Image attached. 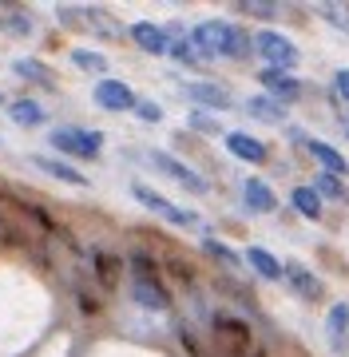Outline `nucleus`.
Instances as JSON below:
<instances>
[{
	"instance_id": "24",
	"label": "nucleus",
	"mask_w": 349,
	"mask_h": 357,
	"mask_svg": "<svg viewBox=\"0 0 349 357\" xmlns=\"http://www.w3.org/2000/svg\"><path fill=\"white\" fill-rule=\"evenodd\" d=\"M203 250H207L210 258H219L222 266H231V270H234V266H242V255H234L231 246H222L219 238H203Z\"/></svg>"
},
{
	"instance_id": "2",
	"label": "nucleus",
	"mask_w": 349,
	"mask_h": 357,
	"mask_svg": "<svg viewBox=\"0 0 349 357\" xmlns=\"http://www.w3.org/2000/svg\"><path fill=\"white\" fill-rule=\"evenodd\" d=\"M254 48L266 60V68H282V72L297 68V60H302V52H297L294 40L282 36V32H270V28H262L258 36H254Z\"/></svg>"
},
{
	"instance_id": "21",
	"label": "nucleus",
	"mask_w": 349,
	"mask_h": 357,
	"mask_svg": "<svg viewBox=\"0 0 349 357\" xmlns=\"http://www.w3.org/2000/svg\"><path fill=\"white\" fill-rule=\"evenodd\" d=\"M8 115H13V123H20V128H40V123L48 119V112H44L36 100H16L13 107H8Z\"/></svg>"
},
{
	"instance_id": "25",
	"label": "nucleus",
	"mask_w": 349,
	"mask_h": 357,
	"mask_svg": "<svg viewBox=\"0 0 349 357\" xmlns=\"http://www.w3.org/2000/svg\"><path fill=\"white\" fill-rule=\"evenodd\" d=\"M313 191L322 195V199H346V187H341V178L325 175V171H318V178H313Z\"/></svg>"
},
{
	"instance_id": "6",
	"label": "nucleus",
	"mask_w": 349,
	"mask_h": 357,
	"mask_svg": "<svg viewBox=\"0 0 349 357\" xmlns=\"http://www.w3.org/2000/svg\"><path fill=\"white\" fill-rule=\"evenodd\" d=\"M151 163H155L167 178H175V183L183 187V191H191V195H207V191H210V183H207V178H203V175H194L191 167L179 163L175 155H167V151H151Z\"/></svg>"
},
{
	"instance_id": "5",
	"label": "nucleus",
	"mask_w": 349,
	"mask_h": 357,
	"mask_svg": "<svg viewBox=\"0 0 349 357\" xmlns=\"http://www.w3.org/2000/svg\"><path fill=\"white\" fill-rule=\"evenodd\" d=\"M131 298H135L143 310H167L171 306V294H167V286L155 278V270H135V278H131Z\"/></svg>"
},
{
	"instance_id": "29",
	"label": "nucleus",
	"mask_w": 349,
	"mask_h": 357,
	"mask_svg": "<svg viewBox=\"0 0 349 357\" xmlns=\"http://www.w3.org/2000/svg\"><path fill=\"white\" fill-rule=\"evenodd\" d=\"M167 52L175 56V60H183V64H194V60H203V56L194 52V44H191V40H179V44H171Z\"/></svg>"
},
{
	"instance_id": "26",
	"label": "nucleus",
	"mask_w": 349,
	"mask_h": 357,
	"mask_svg": "<svg viewBox=\"0 0 349 357\" xmlns=\"http://www.w3.org/2000/svg\"><path fill=\"white\" fill-rule=\"evenodd\" d=\"M187 123H191L194 131H207V135H222V123H219V119H215V115H207V112H199V107H194V112L187 115Z\"/></svg>"
},
{
	"instance_id": "17",
	"label": "nucleus",
	"mask_w": 349,
	"mask_h": 357,
	"mask_svg": "<svg viewBox=\"0 0 349 357\" xmlns=\"http://www.w3.org/2000/svg\"><path fill=\"white\" fill-rule=\"evenodd\" d=\"M32 163L44 171V175H52V178H60V183H72V187H88V175H79L72 163H60V159H48V155H36Z\"/></svg>"
},
{
	"instance_id": "13",
	"label": "nucleus",
	"mask_w": 349,
	"mask_h": 357,
	"mask_svg": "<svg viewBox=\"0 0 349 357\" xmlns=\"http://www.w3.org/2000/svg\"><path fill=\"white\" fill-rule=\"evenodd\" d=\"M242 199H246V206H250L254 215H274V211H278V195H274L262 178H246Z\"/></svg>"
},
{
	"instance_id": "9",
	"label": "nucleus",
	"mask_w": 349,
	"mask_h": 357,
	"mask_svg": "<svg viewBox=\"0 0 349 357\" xmlns=\"http://www.w3.org/2000/svg\"><path fill=\"white\" fill-rule=\"evenodd\" d=\"M95 103L104 112H135V91L123 79H100L95 84Z\"/></svg>"
},
{
	"instance_id": "28",
	"label": "nucleus",
	"mask_w": 349,
	"mask_h": 357,
	"mask_svg": "<svg viewBox=\"0 0 349 357\" xmlns=\"http://www.w3.org/2000/svg\"><path fill=\"white\" fill-rule=\"evenodd\" d=\"M135 115L143 123H163V107L155 100H135Z\"/></svg>"
},
{
	"instance_id": "15",
	"label": "nucleus",
	"mask_w": 349,
	"mask_h": 357,
	"mask_svg": "<svg viewBox=\"0 0 349 357\" xmlns=\"http://www.w3.org/2000/svg\"><path fill=\"white\" fill-rule=\"evenodd\" d=\"M131 40L139 44L143 52H151V56H163V52L171 48V40H167V32L159 24H147V20H139V24H131Z\"/></svg>"
},
{
	"instance_id": "1",
	"label": "nucleus",
	"mask_w": 349,
	"mask_h": 357,
	"mask_svg": "<svg viewBox=\"0 0 349 357\" xmlns=\"http://www.w3.org/2000/svg\"><path fill=\"white\" fill-rule=\"evenodd\" d=\"M194 52L207 60V56H222V60H242L246 52L254 48V36H246L238 24H226V20H207L191 32Z\"/></svg>"
},
{
	"instance_id": "23",
	"label": "nucleus",
	"mask_w": 349,
	"mask_h": 357,
	"mask_svg": "<svg viewBox=\"0 0 349 357\" xmlns=\"http://www.w3.org/2000/svg\"><path fill=\"white\" fill-rule=\"evenodd\" d=\"M13 72L20 79H36V84H52V72H48V68L40 64V60H28V56H20V60H16L13 64Z\"/></svg>"
},
{
	"instance_id": "10",
	"label": "nucleus",
	"mask_w": 349,
	"mask_h": 357,
	"mask_svg": "<svg viewBox=\"0 0 349 357\" xmlns=\"http://www.w3.org/2000/svg\"><path fill=\"white\" fill-rule=\"evenodd\" d=\"M215 333H219V342L226 345L231 354L250 349V330H246V321L231 318V314H219V318H215Z\"/></svg>"
},
{
	"instance_id": "31",
	"label": "nucleus",
	"mask_w": 349,
	"mask_h": 357,
	"mask_svg": "<svg viewBox=\"0 0 349 357\" xmlns=\"http://www.w3.org/2000/svg\"><path fill=\"white\" fill-rule=\"evenodd\" d=\"M334 88H337V96L349 103V68H341V72L334 76Z\"/></svg>"
},
{
	"instance_id": "27",
	"label": "nucleus",
	"mask_w": 349,
	"mask_h": 357,
	"mask_svg": "<svg viewBox=\"0 0 349 357\" xmlns=\"http://www.w3.org/2000/svg\"><path fill=\"white\" fill-rule=\"evenodd\" d=\"M318 13H322V20H329L334 28H341V32H349V8H346V4H322Z\"/></svg>"
},
{
	"instance_id": "33",
	"label": "nucleus",
	"mask_w": 349,
	"mask_h": 357,
	"mask_svg": "<svg viewBox=\"0 0 349 357\" xmlns=\"http://www.w3.org/2000/svg\"><path fill=\"white\" fill-rule=\"evenodd\" d=\"M0 100H4V96H0Z\"/></svg>"
},
{
	"instance_id": "7",
	"label": "nucleus",
	"mask_w": 349,
	"mask_h": 357,
	"mask_svg": "<svg viewBox=\"0 0 349 357\" xmlns=\"http://www.w3.org/2000/svg\"><path fill=\"white\" fill-rule=\"evenodd\" d=\"M131 195H135V199H139V203L147 206V211H155V215H163L167 222H175V227H194V222H199V218H194L191 211H183V206H175L171 199H163L159 191H151V187H143V183H135V187H131Z\"/></svg>"
},
{
	"instance_id": "16",
	"label": "nucleus",
	"mask_w": 349,
	"mask_h": 357,
	"mask_svg": "<svg viewBox=\"0 0 349 357\" xmlns=\"http://www.w3.org/2000/svg\"><path fill=\"white\" fill-rule=\"evenodd\" d=\"M310 155L322 163V171L325 175H334V178H341V175H349V163H346V155L337 151V147H329V143H322V139H310Z\"/></svg>"
},
{
	"instance_id": "32",
	"label": "nucleus",
	"mask_w": 349,
	"mask_h": 357,
	"mask_svg": "<svg viewBox=\"0 0 349 357\" xmlns=\"http://www.w3.org/2000/svg\"><path fill=\"white\" fill-rule=\"evenodd\" d=\"M0 24H4V28H13V32H28V28H32L28 20H20V16H0Z\"/></svg>"
},
{
	"instance_id": "8",
	"label": "nucleus",
	"mask_w": 349,
	"mask_h": 357,
	"mask_svg": "<svg viewBox=\"0 0 349 357\" xmlns=\"http://www.w3.org/2000/svg\"><path fill=\"white\" fill-rule=\"evenodd\" d=\"M258 79H262V88L270 91V100H278V103H297L302 100V79L290 76V72H282V68H262Z\"/></svg>"
},
{
	"instance_id": "14",
	"label": "nucleus",
	"mask_w": 349,
	"mask_h": 357,
	"mask_svg": "<svg viewBox=\"0 0 349 357\" xmlns=\"http://www.w3.org/2000/svg\"><path fill=\"white\" fill-rule=\"evenodd\" d=\"M183 91H187L199 107H210V112H226V107H231V96H226V88H219V84H183Z\"/></svg>"
},
{
	"instance_id": "12",
	"label": "nucleus",
	"mask_w": 349,
	"mask_h": 357,
	"mask_svg": "<svg viewBox=\"0 0 349 357\" xmlns=\"http://www.w3.org/2000/svg\"><path fill=\"white\" fill-rule=\"evenodd\" d=\"M325 337H329V345H334L337 354L349 349V302L329 306V314H325Z\"/></svg>"
},
{
	"instance_id": "30",
	"label": "nucleus",
	"mask_w": 349,
	"mask_h": 357,
	"mask_svg": "<svg viewBox=\"0 0 349 357\" xmlns=\"http://www.w3.org/2000/svg\"><path fill=\"white\" fill-rule=\"evenodd\" d=\"M238 13H246V16H278V4H270V0H262V4H238Z\"/></svg>"
},
{
	"instance_id": "22",
	"label": "nucleus",
	"mask_w": 349,
	"mask_h": 357,
	"mask_svg": "<svg viewBox=\"0 0 349 357\" xmlns=\"http://www.w3.org/2000/svg\"><path fill=\"white\" fill-rule=\"evenodd\" d=\"M72 64L84 68V72H91V76H104L107 72V56L104 52H91V48H76L72 52Z\"/></svg>"
},
{
	"instance_id": "11",
	"label": "nucleus",
	"mask_w": 349,
	"mask_h": 357,
	"mask_svg": "<svg viewBox=\"0 0 349 357\" xmlns=\"http://www.w3.org/2000/svg\"><path fill=\"white\" fill-rule=\"evenodd\" d=\"M226 151L242 163H266V143L246 135V131H226Z\"/></svg>"
},
{
	"instance_id": "3",
	"label": "nucleus",
	"mask_w": 349,
	"mask_h": 357,
	"mask_svg": "<svg viewBox=\"0 0 349 357\" xmlns=\"http://www.w3.org/2000/svg\"><path fill=\"white\" fill-rule=\"evenodd\" d=\"M52 147L56 151H68V155H79V159H95L100 147H104V135L100 131H79V128H56Z\"/></svg>"
},
{
	"instance_id": "19",
	"label": "nucleus",
	"mask_w": 349,
	"mask_h": 357,
	"mask_svg": "<svg viewBox=\"0 0 349 357\" xmlns=\"http://www.w3.org/2000/svg\"><path fill=\"white\" fill-rule=\"evenodd\" d=\"M290 203H294L297 215H302V218H310V222H318V218H322V195L313 191V187H294Z\"/></svg>"
},
{
	"instance_id": "18",
	"label": "nucleus",
	"mask_w": 349,
	"mask_h": 357,
	"mask_svg": "<svg viewBox=\"0 0 349 357\" xmlns=\"http://www.w3.org/2000/svg\"><path fill=\"white\" fill-rule=\"evenodd\" d=\"M246 112L262 119V123H286V107L270 96H254V100H246Z\"/></svg>"
},
{
	"instance_id": "20",
	"label": "nucleus",
	"mask_w": 349,
	"mask_h": 357,
	"mask_svg": "<svg viewBox=\"0 0 349 357\" xmlns=\"http://www.w3.org/2000/svg\"><path fill=\"white\" fill-rule=\"evenodd\" d=\"M246 262L258 270L266 282H278V278H282V262H278L270 250H262V246H250V250H246Z\"/></svg>"
},
{
	"instance_id": "4",
	"label": "nucleus",
	"mask_w": 349,
	"mask_h": 357,
	"mask_svg": "<svg viewBox=\"0 0 349 357\" xmlns=\"http://www.w3.org/2000/svg\"><path fill=\"white\" fill-rule=\"evenodd\" d=\"M282 278L290 282V290H294L302 302H322V298H325V282L318 278L306 262H297V258L282 262Z\"/></svg>"
}]
</instances>
